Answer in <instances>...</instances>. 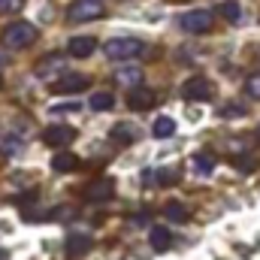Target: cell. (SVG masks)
Masks as SVG:
<instances>
[{"label": "cell", "mask_w": 260, "mask_h": 260, "mask_svg": "<svg viewBox=\"0 0 260 260\" xmlns=\"http://www.w3.org/2000/svg\"><path fill=\"white\" fill-rule=\"evenodd\" d=\"M100 15H103L100 0H73V3H70V9H67V18H70L73 24L94 21V18H100Z\"/></svg>", "instance_id": "cell-4"}, {"label": "cell", "mask_w": 260, "mask_h": 260, "mask_svg": "<svg viewBox=\"0 0 260 260\" xmlns=\"http://www.w3.org/2000/svg\"><path fill=\"white\" fill-rule=\"evenodd\" d=\"M151 133H154V139H170V136L176 133V121L164 115V118H157V121H154V127H151Z\"/></svg>", "instance_id": "cell-16"}, {"label": "cell", "mask_w": 260, "mask_h": 260, "mask_svg": "<svg viewBox=\"0 0 260 260\" xmlns=\"http://www.w3.org/2000/svg\"><path fill=\"white\" fill-rule=\"evenodd\" d=\"M167 221H176V224L188 221V209L182 203H167Z\"/></svg>", "instance_id": "cell-18"}, {"label": "cell", "mask_w": 260, "mask_h": 260, "mask_svg": "<svg viewBox=\"0 0 260 260\" xmlns=\"http://www.w3.org/2000/svg\"><path fill=\"white\" fill-rule=\"evenodd\" d=\"M127 106L130 109H136V112H145V109H151L154 106V91L151 88H133L127 94Z\"/></svg>", "instance_id": "cell-9"}, {"label": "cell", "mask_w": 260, "mask_h": 260, "mask_svg": "<svg viewBox=\"0 0 260 260\" xmlns=\"http://www.w3.org/2000/svg\"><path fill=\"white\" fill-rule=\"evenodd\" d=\"M233 167H236V170H242V173H251V170L257 167V157H242V160L236 157V160H233Z\"/></svg>", "instance_id": "cell-23"}, {"label": "cell", "mask_w": 260, "mask_h": 260, "mask_svg": "<svg viewBox=\"0 0 260 260\" xmlns=\"http://www.w3.org/2000/svg\"><path fill=\"white\" fill-rule=\"evenodd\" d=\"M58 70H64V58H61V55H49V61L37 64V76H40V79H49V76L58 73Z\"/></svg>", "instance_id": "cell-14"}, {"label": "cell", "mask_w": 260, "mask_h": 260, "mask_svg": "<svg viewBox=\"0 0 260 260\" xmlns=\"http://www.w3.org/2000/svg\"><path fill=\"white\" fill-rule=\"evenodd\" d=\"M91 236L88 233H70L67 236V254L70 257H82V254H88L91 251Z\"/></svg>", "instance_id": "cell-11"}, {"label": "cell", "mask_w": 260, "mask_h": 260, "mask_svg": "<svg viewBox=\"0 0 260 260\" xmlns=\"http://www.w3.org/2000/svg\"><path fill=\"white\" fill-rule=\"evenodd\" d=\"M21 6H24V0H0V12H15Z\"/></svg>", "instance_id": "cell-24"}, {"label": "cell", "mask_w": 260, "mask_h": 260, "mask_svg": "<svg viewBox=\"0 0 260 260\" xmlns=\"http://www.w3.org/2000/svg\"><path fill=\"white\" fill-rule=\"evenodd\" d=\"M73 139H76V130L67 127V124H52V127H46V133H43V142L49 148H64Z\"/></svg>", "instance_id": "cell-8"}, {"label": "cell", "mask_w": 260, "mask_h": 260, "mask_svg": "<svg viewBox=\"0 0 260 260\" xmlns=\"http://www.w3.org/2000/svg\"><path fill=\"white\" fill-rule=\"evenodd\" d=\"M88 106H91L94 112H109V109L115 106V97H112L109 91H97V94H91Z\"/></svg>", "instance_id": "cell-13"}, {"label": "cell", "mask_w": 260, "mask_h": 260, "mask_svg": "<svg viewBox=\"0 0 260 260\" xmlns=\"http://www.w3.org/2000/svg\"><path fill=\"white\" fill-rule=\"evenodd\" d=\"M0 260H6V251H0Z\"/></svg>", "instance_id": "cell-26"}, {"label": "cell", "mask_w": 260, "mask_h": 260, "mask_svg": "<svg viewBox=\"0 0 260 260\" xmlns=\"http://www.w3.org/2000/svg\"><path fill=\"white\" fill-rule=\"evenodd\" d=\"M79 167V157L76 154H55L52 157V170L55 173H73Z\"/></svg>", "instance_id": "cell-15"}, {"label": "cell", "mask_w": 260, "mask_h": 260, "mask_svg": "<svg viewBox=\"0 0 260 260\" xmlns=\"http://www.w3.org/2000/svg\"><path fill=\"white\" fill-rule=\"evenodd\" d=\"M245 94L254 97V100H260V73H254V76L245 82Z\"/></svg>", "instance_id": "cell-22"}, {"label": "cell", "mask_w": 260, "mask_h": 260, "mask_svg": "<svg viewBox=\"0 0 260 260\" xmlns=\"http://www.w3.org/2000/svg\"><path fill=\"white\" fill-rule=\"evenodd\" d=\"M109 136H112V142H118V145H130V142L136 139V133H133V127H130V124H115Z\"/></svg>", "instance_id": "cell-17"}, {"label": "cell", "mask_w": 260, "mask_h": 260, "mask_svg": "<svg viewBox=\"0 0 260 260\" xmlns=\"http://www.w3.org/2000/svg\"><path fill=\"white\" fill-rule=\"evenodd\" d=\"M34 43H37V27L30 21H12V24L3 27V46L9 52H21Z\"/></svg>", "instance_id": "cell-1"}, {"label": "cell", "mask_w": 260, "mask_h": 260, "mask_svg": "<svg viewBox=\"0 0 260 260\" xmlns=\"http://www.w3.org/2000/svg\"><path fill=\"white\" fill-rule=\"evenodd\" d=\"M212 82L206 79V76H191L188 82H185V88H182V94H185V100H209L212 97Z\"/></svg>", "instance_id": "cell-7"}, {"label": "cell", "mask_w": 260, "mask_h": 260, "mask_svg": "<svg viewBox=\"0 0 260 260\" xmlns=\"http://www.w3.org/2000/svg\"><path fill=\"white\" fill-rule=\"evenodd\" d=\"M182 30H188V34H194V37H200V34H209L212 30V24H215V15L209 12V9H191V12H185L182 15Z\"/></svg>", "instance_id": "cell-3"}, {"label": "cell", "mask_w": 260, "mask_h": 260, "mask_svg": "<svg viewBox=\"0 0 260 260\" xmlns=\"http://www.w3.org/2000/svg\"><path fill=\"white\" fill-rule=\"evenodd\" d=\"M139 79H142V70H136V67H127V70H118L115 73V82H121V85L139 82Z\"/></svg>", "instance_id": "cell-20"}, {"label": "cell", "mask_w": 260, "mask_h": 260, "mask_svg": "<svg viewBox=\"0 0 260 260\" xmlns=\"http://www.w3.org/2000/svg\"><path fill=\"white\" fill-rule=\"evenodd\" d=\"M148 242H151V248H154V251H167V248L173 245V233H170L167 227H151Z\"/></svg>", "instance_id": "cell-12"}, {"label": "cell", "mask_w": 260, "mask_h": 260, "mask_svg": "<svg viewBox=\"0 0 260 260\" xmlns=\"http://www.w3.org/2000/svg\"><path fill=\"white\" fill-rule=\"evenodd\" d=\"M85 88H88V79H85V76H79V73L61 76V79H55V82L49 85V91H52V94H79V91H85Z\"/></svg>", "instance_id": "cell-6"}, {"label": "cell", "mask_w": 260, "mask_h": 260, "mask_svg": "<svg viewBox=\"0 0 260 260\" xmlns=\"http://www.w3.org/2000/svg\"><path fill=\"white\" fill-rule=\"evenodd\" d=\"M94 49H97L94 37H73L67 43V55L70 58H88V55H94Z\"/></svg>", "instance_id": "cell-10"}, {"label": "cell", "mask_w": 260, "mask_h": 260, "mask_svg": "<svg viewBox=\"0 0 260 260\" xmlns=\"http://www.w3.org/2000/svg\"><path fill=\"white\" fill-rule=\"evenodd\" d=\"M82 194H85L88 203H106V200L115 197V182L112 179H94L91 185H85Z\"/></svg>", "instance_id": "cell-5"}, {"label": "cell", "mask_w": 260, "mask_h": 260, "mask_svg": "<svg viewBox=\"0 0 260 260\" xmlns=\"http://www.w3.org/2000/svg\"><path fill=\"white\" fill-rule=\"evenodd\" d=\"M197 170H200V173H212V170H215V157H212L209 151H200V154H197Z\"/></svg>", "instance_id": "cell-21"}, {"label": "cell", "mask_w": 260, "mask_h": 260, "mask_svg": "<svg viewBox=\"0 0 260 260\" xmlns=\"http://www.w3.org/2000/svg\"><path fill=\"white\" fill-rule=\"evenodd\" d=\"M218 12H221L227 21H239V18H242V9H239V3H233V0L221 3V6H218Z\"/></svg>", "instance_id": "cell-19"}, {"label": "cell", "mask_w": 260, "mask_h": 260, "mask_svg": "<svg viewBox=\"0 0 260 260\" xmlns=\"http://www.w3.org/2000/svg\"><path fill=\"white\" fill-rule=\"evenodd\" d=\"M224 115H227V118H233V115H245V109L236 106V103H230V109H224Z\"/></svg>", "instance_id": "cell-25"}, {"label": "cell", "mask_w": 260, "mask_h": 260, "mask_svg": "<svg viewBox=\"0 0 260 260\" xmlns=\"http://www.w3.org/2000/svg\"><path fill=\"white\" fill-rule=\"evenodd\" d=\"M142 52H145V43L136 37H115L103 46V55L109 61H130V58H139Z\"/></svg>", "instance_id": "cell-2"}]
</instances>
